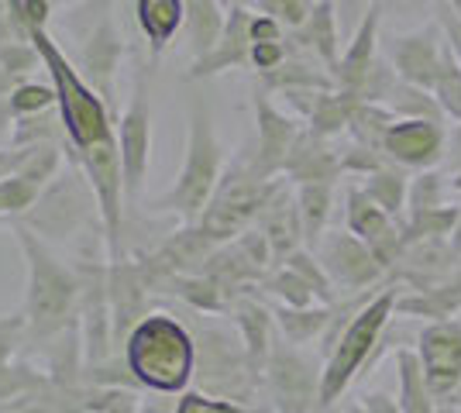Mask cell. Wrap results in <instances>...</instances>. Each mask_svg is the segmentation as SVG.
<instances>
[{
    "label": "cell",
    "instance_id": "40",
    "mask_svg": "<svg viewBox=\"0 0 461 413\" xmlns=\"http://www.w3.org/2000/svg\"><path fill=\"white\" fill-rule=\"evenodd\" d=\"M24 341H28V320H24V314L0 317V373L11 365L18 345H24Z\"/></svg>",
    "mask_w": 461,
    "mask_h": 413
},
{
    "label": "cell",
    "instance_id": "36",
    "mask_svg": "<svg viewBox=\"0 0 461 413\" xmlns=\"http://www.w3.org/2000/svg\"><path fill=\"white\" fill-rule=\"evenodd\" d=\"M59 103V94L49 83H35V79H24L18 90L11 94V107H14V118H28V114H41V111H52Z\"/></svg>",
    "mask_w": 461,
    "mask_h": 413
},
{
    "label": "cell",
    "instance_id": "12",
    "mask_svg": "<svg viewBox=\"0 0 461 413\" xmlns=\"http://www.w3.org/2000/svg\"><path fill=\"white\" fill-rule=\"evenodd\" d=\"M317 258H321L324 273L330 275V283L348 293H366L385 273L375 262V256L368 252L366 241L351 231H324V238L317 241Z\"/></svg>",
    "mask_w": 461,
    "mask_h": 413
},
{
    "label": "cell",
    "instance_id": "43",
    "mask_svg": "<svg viewBox=\"0 0 461 413\" xmlns=\"http://www.w3.org/2000/svg\"><path fill=\"white\" fill-rule=\"evenodd\" d=\"M24 21H28V28H45L49 24V0H24Z\"/></svg>",
    "mask_w": 461,
    "mask_h": 413
},
{
    "label": "cell",
    "instance_id": "4",
    "mask_svg": "<svg viewBox=\"0 0 461 413\" xmlns=\"http://www.w3.org/2000/svg\"><path fill=\"white\" fill-rule=\"evenodd\" d=\"M221 176H224V152H221V141H217V131H213V114L203 100H193L183 173H179L169 193H162L155 200L152 211L176 214L186 224H196L207 211Z\"/></svg>",
    "mask_w": 461,
    "mask_h": 413
},
{
    "label": "cell",
    "instance_id": "38",
    "mask_svg": "<svg viewBox=\"0 0 461 413\" xmlns=\"http://www.w3.org/2000/svg\"><path fill=\"white\" fill-rule=\"evenodd\" d=\"M286 265L293 269V273L303 275L310 286L317 290V300H324V303H338L334 283H330V275L324 273V265H321V258H317V256H310L307 248H296V252L286 258Z\"/></svg>",
    "mask_w": 461,
    "mask_h": 413
},
{
    "label": "cell",
    "instance_id": "29",
    "mask_svg": "<svg viewBox=\"0 0 461 413\" xmlns=\"http://www.w3.org/2000/svg\"><path fill=\"white\" fill-rule=\"evenodd\" d=\"M400 365V410L403 413H434V393L427 386L420 355L417 352H396Z\"/></svg>",
    "mask_w": 461,
    "mask_h": 413
},
{
    "label": "cell",
    "instance_id": "8",
    "mask_svg": "<svg viewBox=\"0 0 461 413\" xmlns=\"http://www.w3.org/2000/svg\"><path fill=\"white\" fill-rule=\"evenodd\" d=\"M196 369L200 373V386L207 393L228 396V400H245L255 386L258 375L251 373L249 352L241 335L234 337L224 328H203L200 341H196Z\"/></svg>",
    "mask_w": 461,
    "mask_h": 413
},
{
    "label": "cell",
    "instance_id": "7",
    "mask_svg": "<svg viewBox=\"0 0 461 413\" xmlns=\"http://www.w3.org/2000/svg\"><path fill=\"white\" fill-rule=\"evenodd\" d=\"M94 220H100V203H96L94 186L79 166L66 162V169L41 190L39 203L24 214L21 224H28L41 241H52V238L79 235Z\"/></svg>",
    "mask_w": 461,
    "mask_h": 413
},
{
    "label": "cell",
    "instance_id": "20",
    "mask_svg": "<svg viewBox=\"0 0 461 413\" xmlns=\"http://www.w3.org/2000/svg\"><path fill=\"white\" fill-rule=\"evenodd\" d=\"M379 14H383V0H375L372 7L366 11V18L358 21V28H355V35L348 41V52L341 56V66H338V90H345V94H358L362 90V83L366 76L372 73V66H375V35H379Z\"/></svg>",
    "mask_w": 461,
    "mask_h": 413
},
{
    "label": "cell",
    "instance_id": "28",
    "mask_svg": "<svg viewBox=\"0 0 461 413\" xmlns=\"http://www.w3.org/2000/svg\"><path fill=\"white\" fill-rule=\"evenodd\" d=\"M334 190L330 183H303L296 190V207H300V224H303V241L310 248H317V241L324 238L327 217H330Z\"/></svg>",
    "mask_w": 461,
    "mask_h": 413
},
{
    "label": "cell",
    "instance_id": "14",
    "mask_svg": "<svg viewBox=\"0 0 461 413\" xmlns=\"http://www.w3.org/2000/svg\"><path fill=\"white\" fill-rule=\"evenodd\" d=\"M107 296H111V320H114V348H124L138 324L149 317V279L141 273V262L117 258L107 262Z\"/></svg>",
    "mask_w": 461,
    "mask_h": 413
},
{
    "label": "cell",
    "instance_id": "35",
    "mask_svg": "<svg viewBox=\"0 0 461 413\" xmlns=\"http://www.w3.org/2000/svg\"><path fill=\"white\" fill-rule=\"evenodd\" d=\"M444 207V176L438 169H423L417 179H410V193H406V217L423 214Z\"/></svg>",
    "mask_w": 461,
    "mask_h": 413
},
{
    "label": "cell",
    "instance_id": "10",
    "mask_svg": "<svg viewBox=\"0 0 461 413\" xmlns=\"http://www.w3.org/2000/svg\"><path fill=\"white\" fill-rule=\"evenodd\" d=\"M266 373L279 413H313V407H321V373L307 355L296 352V345H276Z\"/></svg>",
    "mask_w": 461,
    "mask_h": 413
},
{
    "label": "cell",
    "instance_id": "18",
    "mask_svg": "<svg viewBox=\"0 0 461 413\" xmlns=\"http://www.w3.org/2000/svg\"><path fill=\"white\" fill-rule=\"evenodd\" d=\"M444 49H447V41H444L441 28L427 24L413 35L396 39V45H393V69L400 73L403 83H413V86L434 94V83H438L444 66Z\"/></svg>",
    "mask_w": 461,
    "mask_h": 413
},
{
    "label": "cell",
    "instance_id": "13",
    "mask_svg": "<svg viewBox=\"0 0 461 413\" xmlns=\"http://www.w3.org/2000/svg\"><path fill=\"white\" fill-rule=\"evenodd\" d=\"M348 231L358 235L368 245V252L383 269L400 265L406 252L403 224H396V217L385 214L383 207L366 193V186L348 190Z\"/></svg>",
    "mask_w": 461,
    "mask_h": 413
},
{
    "label": "cell",
    "instance_id": "3",
    "mask_svg": "<svg viewBox=\"0 0 461 413\" xmlns=\"http://www.w3.org/2000/svg\"><path fill=\"white\" fill-rule=\"evenodd\" d=\"M124 365L149 393H183L196 373V341L169 314H149L124 345Z\"/></svg>",
    "mask_w": 461,
    "mask_h": 413
},
{
    "label": "cell",
    "instance_id": "15",
    "mask_svg": "<svg viewBox=\"0 0 461 413\" xmlns=\"http://www.w3.org/2000/svg\"><path fill=\"white\" fill-rule=\"evenodd\" d=\"M383 156L403 169H434L447 156L444 121L400 118L383 138Z\"/></svg>",
    "mask_w": 461,
    "mask_h": 413
},
{
    "label": "cell",
    "instance_id": "24",
    "mask_svg": "<svg viewBox=\"0 0 461 413\" xmlns=\"http://www.w3.org/2000/svg\"><path fill=\"white\" fill-rule=\"evenodd\" d=\"M230 314H234V324H238V335L245 341L251 373H266V362H269L272 348H276L272 345V314L251 296H234Z\"/></svg>",
    "mask_w": 461,
    "mask_h": 413
},
{
    "label": "cell",
    "instance_id": "9",
    "mask_svg": "<svg viewBox=\"0 0 461 413\" xmlns=\"http://www.w3.org/2000/svg\"><path fill=\"white\" fill-rule=\"evenodd\" d=\"M117 145H121V173H124V197L135 200L145 186L149 158H152V111L145 90V69L135 76V94L124 114L117 118Z\"/></svg>",
    "mask_w": 461,
    "mask_h": 413
},
{
    "label": "cell",
    "instance_id": "42",
    "mask_svg": "<svg viewBox=\"0 0 461 413\" xmlns=\"http://www.w3.org/2000/svg\"><path fill=\"white\" fill-rule=\"evenodd\" d=\"M362 410L366 413H403L400 410V400H393V396L385 393H368L362 400Z\"/></svg>",
    "mask_w": 461,
    "mask_h": 413
},
{
    "label": "cell",
    "instance_id": "50",
    "mask_svg": "<svg viewBox=\"0 0 461 413\" xmlns=\"http://www.w3.org/2000/svg\"><path fill=\"white\" fill-rule=\"evenodd\" d=\"M447 7H451V11H455V14L461 18V0H447Z\"/></svg>",
    "mask_w": 461,
    "mask_h": 413
},
{
    "label": "cell",
    "instance_id": "44",
    "mask_svg": "<svg viewBox=\"0 0 461 413\" xmlns=\"http://www.w3.org/2000/svg\"><path fill=\"white\" fill-rule=\"evenodd\" d=\"M14 107H11V97H0V145H11V135H14Z\"/></svg>",
    "mask_w": 461,
    "mask_h": 413
},
{
    "label": "cell",
    "instance_id": "17",
    "mask_svg": "<svg viewBox=\"0 0 461 413\" xmlns=\"http://www.w3.org/2000/svg\"><path fill=\"white\" fill-rule=\"evenodd\" d=\"M121 56H124V39L117 31L114 18L104 14L90 28V35L83 39L77 62H79V76L86 79L111 107H114V73L117 66H121Z\"/></svg>",
    "mask_w": 461,
    "mask_h": 413
},
{
    "label": "cell",
    "instance_id": "1",
    "mask_svg": "<svg viewBox=\"0 0 461 413\" xmlns=\"http://www.w3.org/2000/svg\"><path fill=\"white\" fill-rule=\"evenodd\" d=\"M32 41L39 49L41 66L59 94V118L66 131V162L79 166L100 203V224H104V248L107 262L124 258L121 238H124V173H121V145H117V114L107 100L96 94L79 69L66 59V52L45 28H32Z\"/></svg>",
    "mask_w": 461,
    "mask_h": 413
},
{
    "label": "cell",
    "instance_id": "52",
    "mask_svg": "<svg viewBox=\"0 0 461 413\" xmlns=\"http://www.w3.org/2000/svg\"><path fill=\"white\" fill-rule=\"evenodd\" d=\"M69 413H90V410H83V407H79V410H69Z\"/></svg>",
    "mask_w": 461,
    "mask_h": 413
},
{
    "label": "cell",
    "instance_id": "34",
    "mask_svg": "<svg viewBox=\"0 0 461 413\" xmlns=\"http://www.w3.org/2000/svg\"><path fill=\"white\" fill-rule=\"evenodd\" d=\"M434 97H438L444 114H451L455 121H461V62H458V56L451 52V45L444 49V66H441L438 83H434Z\"/></svg>",
    "mask_w": 461,
    "mask_h": 413
},
{
    "label": "cell",
    "instance_id": "6",
    "mask_svg": "<svg viewBox=\"0 0 461 413\" xmlns=\"http://www.w3.org/2000/svg\"><path fill=\"white\" fill-rule=\"evenodd\" d=\"M279 183H283V179L255 176L251 158L234 162L228 173L221 176L211 203H207V211L196 220V228L207 238H213L217 245L238 238L241 231H249L251 220H258L262 207H266L272 193L279 190Z\"/></svg>",
    "mask_w": 461,
    "mask_h": 413
},
{
    "label": "cell",
    "instance_id": "26",
    "mask_svg": "<svg viewBox=\"0 0 461 413\" xmlns=\"http://www.w3.org/2000/svg\"><path fill=\"white\" fill-rule=\"evenodd\" d=\"M228 24V14H224V4L221 0H186V39H190V49L196 59H203L211 52L221 31Z\"/></svg>",
    "mask_w": 461,
    "mask_h": 413
},
{
    "label": "cell",
    "instance_id": "46",
    "mask_svg": "<svg viewBox=\"0 0 461 413\" xmlns=\"http://www.w3.org/2000/svg\"><path fill=\"white\" fill-rule=\"evenodd\" d=\"M362 11V0H338V21L341 24H351Z\"/></svg>",
    "mask_w": 461,
    "mask_h": 413
},
{
    "label": "cell",
    "instance_id": "27",
    "mask_svg": "<svg viewBox=\"0 0 461 413\" xmlns=\"http://www.w3.org/2000/svg\"><path fill=\"white\" fill-rule=\"evenodd\" d=\"M334 320V303H324V307H283L276 310V324L286 337L289 345H310L317 337L327 335Z\"/></svg>",
    "mask_w": 461,
    "mask_h": 413
},
{
    "label": "cell",
    "instance_id": "23",
    "mask_svg": "<svg viewBox=\"0 0 461 413\" xmlns=\"http://www.w3.org/2000/svg\"><path fill=\"white\" fill-rule=\"evenodd\" d=\"M296 41L313 52V59L324 66L327 73L334 76L338 73V41H341V28H338V14H334V0H317L310 7L307 21L300 28H293Z\"/></svg>",
    "mask_w": 461,
    "mask_h": 413
},
{
    "label": "cell",
    "instance_id": "41",
    "mask_svg": "<svg viewBox=\"0 0 461 413\" xmlns=\"http://www.w3.org/2000/svg\"><path fill=\"white\" fill-rule=\"evenodd\" d=\"M176 413H245L238 403L230 400H213L203 393H183V400L176 403Z\"/></svg>",
    "mask_w": 461,
    "mask_h": 413
},
{
    "label": "cell",
    "instance_id": "2",
    "mask_svg": "<svg viewBox=\"0 0 461 413\" xmlns=\"http://www.w3.org/2000/svg\"><path fill=\"white\" fill-rule=\"evenodd\" d=\"M14 235L28 262V290H24V320L28 337L49 345L56 335H62L69 324L79 320V275L73 265L59 262L28 224H14Z\"/></svg>",
    "mask_w": 461,
    "mask_h": 413
},
{
    "label": "cell",
    "instance_id": "47",
    "mask_svg": "<svg viewBox=\"0 0 461 413\" xmlns=\"http://www.w3.org/2000/svg\"><path fill=\"white\" fill-rule=\"evenodd\" d=\"M18 86H21V79H14L4 66H0V97H11Z\"/></svg>",
    "mask_w": 461,
    "mask_h": 413
},
{
    "label": "cell",
    "instance_id": "22",
    "mask_svg": "<svg viewBox=\"0 0 461 413\" xmlns=\"http://www.w3.org/2000/svg\"><path fill=\"white\" fill-rule=\"evenodd\" d=\"M283 173L303 186V183H334L345 173V166H341V156L327 145V138L313 135V131H300Z\"/></svg>",
    "mask_w": 461,
    "mask_h": 413
},
{
    "label": "cell",
    "instance_id": "21",
    "mask_svg": "<svg viewBox=\"0 0 461 413\" xmlns=\"http://www.w3.org/2000/svg\"><path fill=\"white\" fill-rule=\"evenodd\" d=\"M258 231L269 238L272 256L286 262L300 245H303V224H300V207L293 193L286 190V183H279V190L269 197V203L258 214Z\"/></svg>",
    "mask_w": 461,
    "mask_h": 413
},
{
    "label": "cell",
    "instance_id": "49",
    "mask_svg": "<svg viewBox=\"0 0 461 413\" xmlns=\"http://www.w3.org/2000/svg\"><path fill=\"white\" fill-rule=\"evenodd\" d=\"M451 190H455V193H461V169L455 173V179H451Z\"/></svg>",
    "mask_w": 461,
    "mask_h": 413
},
{
    "label": "cell",
    "instance_id": "45",
    "mask_svg": "<svg viewBox=\"0 0 461 413\" xmlns=\"http://www.w3.org/2000/svg\"><path fill=\"white\" fill-rule=\"evenodd\" d=\"M21 148H0V176H11V173H18L21 166Z\"/></svg>",
    "mask_w": 461,
    "mask_h": 413
},
{
    "label": "cell",
    "instance_id": "19",
    "mask_svg": "<svg viewBox=\"0 0 461 413\" xmlns=\"http://www.w3.org/2000/svg\"><path fill=\"white\" fill-rule=\"evenodd\" d=\"M251 21H255V14H251L245 4L241 7H230L228 24H224L217 45H213L203 59H193L186 79L217 76L224 69H238V66L251 62Z\"/></svg>",
    "mask_w": 461,
    "mask_h": 413
},
{
    "label": "cell",
    "instance_id": "16",
    "mask_svg": "<svg viewBox=\"0 0 461 413\" xmlns=\"http://www.w3.org/2000/svg\"><path fill=\"white\" fill-rule=\"evenodd\" d=\"M255 121H258V148L251 156V169L255 176L272 179L276 173H283L289 152L300 138V128L262 90H255Z\"/></svg>",
    "mask_w": 461,
    "mask_h": 413
},
{
    "label": "cell",
    "instance_id": "32",
    "mask_svg": "<svg viewBox=\"0 0 461 413\" xmlns=\"http://www.w3.org/2000/svg\"><path fill=\"white\" fill-rule=\"evenodd\" d=\"M389 107L396 111V118H417V121H444V111L438 97L430 90H420L413 83H403L396 86V94L389 97Z\"/></svg>",
    "mask_w": 461,
    "mask_h": 413
},
{
    "label": "cell",
    "instance_id": "25",
    "mask_svg": "<svg viewBox=\"0 0 461 413\" xmlns=\"http://www.w3.org/2000/svg\"><path fill=\"white\" fill-rule=\"evenodd\" d=\"M135 14L141 35L149 39L152 59H158L186 21V0H135Z\"/></svg>",
    "mask_w": 461,
    "mask_h": 413
},
{
    "label": "cell",
    "instance_id": "30",
    "mask_svg": "<svg viewBox=\"0 0 461 413\" xmlns=\"http://www.w3.org/2000/svg\"><path fill=\"white\" fill-rule=\"evenodd\" d=\"M366 193L385 214L403 217L406 211V193H410V179H406V169L396 166V162H385L383 169H375L372 176L366 179Z\"/></svg>",
    "mask_w": 461,
    "mask_h": 413
},
{
    "label": "cell",
    "instance_id": "51",
    "mask_svg": "<svg viewBox=\"0 0 461 413\" xmlns=\"http://www.w3.org/2000/svg\"><path fill=\"white\" fill-rule=\"evenodd\" d=\"M221 4H228V7H241V4H249V0H221Z\"/></svg>",
    "mask_w": 461,
    "mask_h": 413
},
{
    "label": "cell",
    "instance_id": "11",
    "mask_svg": "<svg viewBox=\"0 0 461 413\" xmlns=\"http://www.w3.org/2000/svg\"><path fill=\"white\" fill-rule=\"evenodd\" d=\"M420 365L438 403H455L461 390V320H430L420 331Z\"/></svg>",
    "mask_w": 461,
    "mask_h": 413
},
{
    "label": "cell",
    "instance_id": "39",
    "mask_svg": "<svg viewBox=\"0 0 461 413\" xmlns=\"http://www.w3.org/2000/svg\"><path fill=\"white\" fill-rule=\"evenodd\" d=\"M0 66L14 79L24 83V76H32L41 66V56H39V49H35V41H7V45H0Z\"/></svg>",
    "mask_w": 461,
    "mask_h": 413
},
{
    "label": "cell",
    "instance_id": "33",
    "mask_svg": "<svg viewBox=\"0 0 461 413\" xmlns=\"http://www.w3.org/2000/svg\"><path fill=\"white\" fill-rule=\"evenodd\" d=\"M41 190L35 183H28L24 176L11 173V176H0V217H21L28 214L35 203H39Z\"/></svg>",
    "mask_w": 461,
    "mask_h": 413
},
{
    "label": "cell",
    "instance_id": "31",
    "mask_svg": "<svg viewBox=\"0 0 461 413\" xmlns=\"http://www.w3.org/2000/svg\"><path fill=\"white\" fill-rule=\"evenodd\" d=\"M66 145V131H62V118L59 107L41 111V114H28V118L14 121V135H11V148H28V145Z\"/></svg>",
    "mask_w": 461,
    "mask_h": 413
},
{
    "label": "cell",
    "instance_id": "5",
    "mask_svg": "<svg viewBox=\"0 0 461 413\" xmlns=\"http://www.w3.org/2000/svg\"><path fill=\"white\" fill-rule=\"evenodd\" d=\"M396 300H400V290H383L379 296H372L366 307L351 317V324L338 335V341L330 345L327 365L321 369V407H330L345 393L351 379L372 362V355L379 352V341L393 320Z\"/></svg>",
    "mask_w": 461,
    "mask_h": 413
},
{
    "label": "cell",
    "instance_id": "48",
    "mask_svg": "<svg viewBox=\"0 0 461 413\" xmlns=\"http://www.w3.org/2000/svg\"><path fill=\"white\" fill-rule=\"evenodd\" d=\"M447 241H451V252L461 258V217H458V224H455V235L447 238Z\"/></svg>",
    "mask_w": 461,
    "mask_h": 413
},
{
    "label": "cell",
    "instance_id": "37",
    "mask_svg": "<svg viewBox=\"0 0 461 413\" xmlns=\"http://www.w3.org/2000/svg\"><path fill=\"white\" fill-rule=\"evenodd\" d=\"M266 286H269L272 293L279 296L286 307H313V300H317V290H313L300 273H293L289 265H283L279 273L266 275Z\"/></svg>",
    "mask_w": 461,
    "mask_h": 413
}]
</instances>
